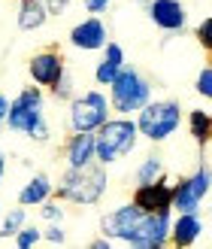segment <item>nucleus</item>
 Segmentation results:
<instances>
[{"instance_id":"5","label":"nucleus","mask_w":212,"mask_h":249,"mask_svg":"<svg viewBox=\"0 0 212 249\" xmlns=\"http://www.w3.org/2000/svg\"><path fill=\"white\" fill-rule=\"evenodd\" d=\"M109 116H112L109 94H103L100 89H88L70 101V134H76V131L94 134Z\"/></svg>"},{"instance_id":"3","label":"nucleus","mask_w":212,"mask_h":249,"mask_svg":"<svg viewBox=\"0 0 212 249\" xmlns=\"http://www.w3.org/2000/svg\"><path fill=\"white\" fill-rule=\"evenodd\" d=\"M136 131L146 137L148 143H164L182 128V104L173 97H161V101H148L140 113H136Z\"/></svg>"},{"instance_id":"23","label":"nucleus","mask_w":212,"mask_h":249,"mask_svg":"<svg viewBox=\"0 0 212 249\" xmlns=\"http://www.w3.org/2000/svg\"><path fill=\"white\" fill-rule=\"evenodd\" d=\"M40 219L46 222V225L49 222H64V201H61V197L55 201V195L49 197V201H43L40 204Z\"/></svg>"},{"instance_id":"26","label":"nucleus","mask_w":212,"mask_h":249,"mask_svg":"<svg viewBox=\"0 0 212 249\" xmlns=\"http://www.w3.org/2000/svg\"><path fill=\"white\" fill-rule=\"evenodd\" d=\"M194 89L203 101H212V64L200 67V73H197V79H194Z\"/></svg>"},{"instance_id":"34","label":"nucleus","mask_w":212,"mask_h":249,"mask_svg":"<svg viewBox=\"0 0 212 249\" xmlns=\"http://www.w3.org/2000/svg\"><path fill=\"white\" fill-rule=\"evenodd\" d=\"M3 177H6V155L0 152V182H3Z\"/></svg>"},{"instance_id":"31","label":"nucleus","mask_w":212,"mask_h":249,"mask_svg":"<svg viewBox=\"0 0 212 249\" xmlns=\"http://www.w3.org/2000/svg\"><path fill=\"white\" fill-rule=\"evenodd\" d=\"M46 9H49V16H64V12L73 6V0H43Z\"/></svg>"},{"instance_id":"37","label":"nucleus","mask_w":212,"mask_h":249,"mask_svg":"<svg viewBox=\"0 0 212 249\" xmlns=\"http://www.w3.org/2000/svg\"><path fill=\"white\" fill-rule=\"evenodd\" d=\"M209 64H212V61H209Z\"/></svg>"},{"instance_id":"14","label":"nucleus","mask_w":212,"mask_h":249,"mask_svg":"<svg viewBox=\"0 0 212 249\" xmlns=\"http://www.w3.org/2000/svg\"><path fill=\"white\" fill-rule=\"evenodd\" d=\"M91 161H97V140H94V134H88V131L70 134V140L64 146V164L70 170H76V167L91 164Z\"/></svg>"},{"instance_id":"16","label":"nucleus","mask_w":212,"mask_h":249,"mask_svg":"<svg viewBox=\"0 0 212 249\" xmlns=\"http://www.w3.org/2000/svg\"><path fill=\"white\" fill-rule=\"evenodd\" d=\"M52 195H55V182L49 179V173H36V177H31L28 182L21 185L18 204H21V207H40V204L49 201Z\"/></svg>"},{"instance_id":"12","label":"nucleus","mask_w":212,"mask_h":249,"mask_svg":"<svg viewBox=\"0 0 212 249\" xmlns=\"http://www.w3.org/2000/svg\"><path fill=\"white\" fill-rule=\"evenodd\" d=\"M64 70H67L64 58L58 52H52V49H43V52H36L28 61V76H31L33 85H40V89H52Z\"/></svg>"},{"instance_id":"17","label":"nucleus","mask_w":212,"mask_h":249,"mask_svg":"<svg viewBox=\"0 0 212 249\" xmlns=\"http://www.w3.org/2000/svg\"><path fill=\"white\" fill-rule=\"evenodd\" d=\"M49 21V9L43 0H21L16 12V28L18 31H40Z\"/></svg>"},{"instance_id":"36","label":"nucleus","mask_w":212,"mask_h":249,"mask_svg":"<svg viewBox=\"0 0 212 249\" xmlns=\"http://www.w3.org/2000/svg\"><path fill=\"white\" fill-rule=\"evenodd\" d=\"M209 237H212V234H209Z\"/></svg>"},{"instance_id":"22","label":"nucleus","mask_w":212,"mask_h":249,"mask_svg":"<svg viewBox=\"0 0 212 249\" xmlns=\"http://www.w3.org/2000/svg\"><path fill=\"white\" fill-rule=\"evenodd\" d=\"M121 67H124V64H115V61H109V58H100V64L94 67V82L103 85V89H109V82L118 76Z\"/></svg>"},{"instance_id":"25","label":"nucleus","mask_w":212,"mask_h":249,"mask_svg":"<svg viewBox=\"0 0 212 249\" xmlns=\"http://www.w3.org/2000/svg\"><path fill=\"white\" fill-rule=\"evenodd\" d=\"M43 240L49 246H67V228L61 222H49L46 231H43Z\"/></svg>"},{"instance_id":"32","label":"nucleus","mask_w":212,"mask_h":249,"mask_svg":"<svg viewBox=\"0 0 212 249\" xmlns=\"http://www.w3.org/2000/svg\"><path fill=\"white\" fill-rule=\"evenodd\" d=\"M88 249H112V240H109V237H97V240H88Z\"/></svg>"},{"instance_id":"27","label":"nucleus","mask_w":212,"mask_h":249,"mask_svg":"<svg viewBox=\"0 0 212 249\" xmlns=\"http://www.w3.org/2000/svg\"><path fill=\"white\" fill-rule=\"evenodd\" d=\"M28 137H31L33 143H49V140H52V128H49L46 113H43V116L36 119V122L31 124V128H28Z\"/></svg>"},{"instance_id":"1","label":"nucleus","mask_w":212,"mask_h":249,"mask_svg":"<svg viewBox=\"0 0 212 249\" xmlns=\"http://www.w3.org/2000/svg\"><path fill=\"white\" fill-rule=\"evenodd\" d=\"M106 192H109V167H103L100 161H91V164L76 167V170L67 167L55 185V197H61L67 204H76V207L100 204Z\"/></svg>"},{"instance_id":"11","label":"nucleus","mask_w":212,"mask_h":249,"mask_svg":"<svg viewBox=\"0 0 212 249\" xmlns=\"http://www.w3.org/2000/svg\"><path fill=\"white\" fill-rule=\"evenodd\" d=\"M109 43V28L100 16H88L79 24H73L70 31V46L79 49V52H100Z\"/></svg>"},{"instance_id":"35","label":"nucleus","mask_w":212,"mask_h":249,"mask_svg":"<svg viewBox=\"0 0 212 249\" xmlns=\"http://www.w3.org/2000/svg\"><path fill=\"white\" fill-rule=\"evenodd\" d=\"M209 197H212V167H209Z\"/></svg>"},{"instance_id":"30","label":"nucleus","mask_w":212,"mask_h":249,"mask_svg":"<svg viewBox=\"0 0 212 249\" xmlns=\"http://www.w3.org/2000/svg\"><path fill=\"white\" fill-rule=\"evenodd\" d=\"M82 6L88 16H103V12L112 6V0H82Z\"/></svg>"},{"instance_id":"10","label":"nucleus","mask_w":212,"mask_h":249,"mask_svg":"<svg viewBox=\"0 0 212 249\" xmlns=\"http://www.w3.org/2000/svg\"><path fill=\"white\" fill-rule=\"evenodd\" d=\"M146 16L164 34H185V28H188V9L182 0H148Z\"/></svg>"},{"instance_id":"15","label":"nucleus","mask_w":212,"mask_h":249,"mask_svg":"<svg viewBox=\"0 0 212 249\" xmlns=\"http://www.w3.org/2000/svg\"><path fill=\"white\" fill-rule=\"evenodd\" d=\"M203 234V219L200 213H173V225H170V243L179 249H188L200 240Z\"/></svg>"},{"instance_id":"8","label":"nucleus","mask_w":212,"mask_h":249,"mask_svg":"<svg viewBox=\"0 0 212 249\" xmlns=\"http://www.w3.org/2000/svg\"><path fill=\"white\" fill-rule=\"evenodd\" d=\"M170 225H173V207L146 213L143 222L136 225V231L124 243L130 249H164L170 246Z\"/></svg>"},{"instance_id":"13","label":"nucleus","mask_w":212,"mask_h":249,"mask_svg":"<svg viewBox=\"0 0 212 249\" xmlns=\"http://www.w3.org/2000/svg\"><path fill=\"white\" fill-rule=\"evenodd\" d=\"M133 204L143 213H155V210H167L173 204V182L167 177H161L155 182H143L133 189Z\"/></svg>"},{"instance_id":"29","label":"nucleus","mask_w":212,"mask_h":249,"mask_svg":"<svg viewBox=\"0 0 212 249\" xmlns=\"http://www.w3.org/2000/svg\"><path fill=\"white\" fill-rule=\"evenodd\" d=\"M103 58H109V61H115V64H124V49H121V43H115V40H109L103 49Z\"/></svg>"},{"instance_id":"9","label":"nucleus","mask_w":212,"mask_h":249,"mask_svg":"<svg viewBox=\"0 0 212 249\" xmlns=\"http://www.w3.org/2000/svg\"><path fill=\"white\" fill-rule=\"evenodd\" d=\"M143 216L146 213L133 201L118 204V207H112L109 213L100 216V231H103V237H109V240H128L130 234L136 231V225L143 222Z\"/></svg>"},{"instance_id":"18","label":"nucleus","mask_w":212,"mask_h":249,"mask_svg":"<svg viewBox=\"0 0 212 249\" xmlns=\"http://www.w3.org/2000/svg\"><path fill=\"white\" fill-rule=\"evenodd\" d=\"M188 134L197 146H206L212 140V116L206 109H191L188 113Z\"/></svg>"},{"instance_id":"33","label":"nucleus","mask_w":212,"mask_h":249,"mask_svg":"<svg viewBox=\"0 0 212 249\" xmlns=\"http://www.w3.org/2000/svg\"><path fill=\"white\" fill-rule=\"evenodd\" d=\"M6 109H9V97H6V94H0V128L6 124Z\"/></svg>"},{"instance_id":"19","label":"nucleus","mask_w":212,"mask_h":249,"mask_svg":"<svg viewBox=\"0 0 212 249\" xmlns=\"http://www.w3.org/2000/svg\"><path fill=\"white\" fill-rule=\"evenodd\" d=\"M161 177H167V164H164V158L161 155H146L143 161H140V167H136V173H133V179H136V185H143V182H155V179H161Z\"/></svg>"},{"instance_id":"7","label":"nucleus","mask_w":212,"mask_h":249,"mask_svg":"<svg viewBox=\"0 0 212 249\" xmlns=\"http://www.w3.org/2000/svg\"><path fill=\"white\" fill-rule=\"evenodd\" d=\"M209 197V167L200 164L194 173L173 182V213H200L203 201Z\"/></svg>"},{"instance_id":"2","label":"nucleus","mask_w":212,"mask_h":249,"mask_svg":"<svg viewBox=\"0 0 212 249\" xmlns=\"http://www.w3.org/2000/svg\"><path fill=\"white\" fill-rule=\"evenodd\" d=\"M155 97V89L148 76L136 67L124 64L118 70V76L109 82V107L115 109L118 116H136L140 109Z\"/></svg>"},{"instance_id":"6","label":"nucleus","mask_w":212,"mask_h":249,"mask_svg":"<svg viewBox=\"0 0 212 249\" xmlns=\"http://www.w3.org/2000/svg\"><path fill=\"white\" fill-rule=\"evenodd\" d=\"M46 113V94L40 85H28L16 94V101H9L6 109V128L16 134H28V128Z\"/></svg>"},{"instance_id":"20","label":"nucleus","mask_w":212,"mask_h":249,"mask_svg":"<svg viewBox=\"0 0 212 249\" xmlns=\"http://www.w3.org/2000/svg\"><path fill=\"white\" fill-rule=\"evenodd\" d=\"M28 225V207H12L9 213H0V237L9 240V237H16V234Z\"/></svg>"},{"instance_id":"4","label":"nucleus","mask_w":212,"mask_h":249,"mask_svg":"<svg viewBox=\"0 0 212 249\" xmlns=\"http://www.w3.org/2000/svg\"><path fill=\"white\" fill-rule=\"evenodd\" d=\"M94 140H97V161H100L103 167H112L136 149L140 131H136L133 119H112L109 116L100 128L94 131Z\"/></svg>"},{"instance_id":"21","label":"nucleus","mask_w":212,"mask_h":249,"mask_svg":"<svg viewBox=\"0 0 212 249\" xmlns=\"http://www.w3.org/2000/svg\"><path fill=\"white\" fill-rule=\"evenodd\" d=\"M49 91H52V97H58V101H73V97H76V79H73V73L64 70Z\"/></svg>"},{"instance_id":"28","label":"nucleus","mask_w":212,"mask_h":249,"mask_svg":"<svg viewBox=\"0 0 212 249\" xmlns=\"http://www.w3.org/2000/svg\"><path fill=\"white\" fill-rule=\"evenodd\" d=\"M194 36H197V43H200L206 52H212V16H209V18H203L200 24H197Z\"/></svg>"},{"instance_id":"24","label":"nucleus","mask_w":212,"mask_h":249,"mask_svg":"<svg viewBox=\"0 0 212 249\" xmlns=\"http://www.w3.org/2000/svg\"><path fill=\"white\" fill-rule=\"evenodd\" d=\"M40 243H43V228H36V225H24L16 234V246L18 249H33V246H40Z\"/></svg>"}]
</instances>
